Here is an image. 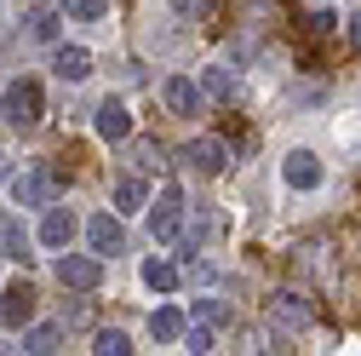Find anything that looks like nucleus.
<instances>
[{"instance_id": "obj_23", "label": "nucleus", "mask_w": 361, "mask_h": 356, "mask_svg": "<svg viewBox=\"0 0 361 356\" xmlns=\"http://www.w3.org/2000/svg\"><path fill=\"white\" fill-rule=\"evenodd\" d=\"M172 12H178V18H207L212 0H172Z\"/></svg>"}, {"instance_id": "obj_3", "label": "nucleus", "mask_w": 361, "mask_h": 356, "mask_svg": "<svg viewBox=\"0 0 361 356\" xmlns=\"http://www.w3.org/2000/svg\"><path fill=\"white\" fill-rule=\"evenodd\" d=\"M58 282L75 287V293H92V287L104 282V259H98V253H63V259H58Z\"/></svg>"}, {"instance_id": "obj_2", "label": "nucleus", "mask_w": 361, "mask_h": 356, "mask_svg": "<svg viewBox=\"0 0 361 356\" xmlns=\"http://www.w3.org/2000/svg\"><path fill=\"white\" fill-rule=\"evenodd\" d=\"M0 115H6L18 132L40 126V86H35V81H12V86H6V98H0Z\"/></svg>"}, {"instance_id": "obj_17", "label": "nucleus", "mask_w": 361, "mask_h": 356, "mask_svg": "<svg viewBox=\"0 0 361 356\" xmlns=\"http://www.w3.org/2000/svg\"><path fill=\"white\" fill-rule=\"evenodd\" d=\"M144 287L172 293V287H178V264H172V259H144Z\"/></svg>"}, {"instance_id": "obj_1", "label": "nucleus", "mask_w": 361, "mask_h": 356, "mask_svg": "<svg viewBox=\"0 0 361 356\" xmlns=\"http://www.w3.org/2000/svg\"><path fill=\"white\" fill-rule=\"evenodd\" d=\"M58 190H63V172H52V167L18 172V178H12V201H18V207H52Z\"/></svg>"}, {"instance_id": "obj_9", "label": "nucleus", "mask_w": 361, "mask_h": 356, "mask_svg": "<svg viewBox=\"0 0 361 356\" xmlns=\"http://www.w3.org/2000/svg\"><path fill=\"white\" fill-rule=\"evenodd\" d=\"M98 138H109V144H126L132 138V115H126V104H115V98H104L98 104Z\"/></svg>"}, {"instance_id": "obj_18", "label": "nucleus", "mask_w": 361, "mask_h": 356, "mask_svg": "<svg viewBox=\"0 0 361 356\" xmlns=\"http://www.w3.org/2000/svg\"><path fill=\"white\" fill-rule=\"evenodd\" d=\"M149 201V184H144V178H121V184H115V213H138Z\"/></svg>"}, {"instance_id": "obj_25", "label": "nucleus", "mask_w": 361, "mask_h": 356, "mask_svg": "<svg viewBox=\"0 0 361 356\" xmlns=\"http://www.w3.org/2000/svg\"><path fill=\"white\" fill-rule=\"evenodd\" d=\"M195 322H224V304L218 299H195Z\"/></svg>"}, {"instance_id": "obj_22", "label": "nucleus", "mask_w": 361, "mask_h": 356, "mask_svg": "<svg viewBox=\"0 0 361 356\" xmlns=\"http://www.w3.org/2000/svg\"><path fill=\"white\" fill-rule=\"evenodd\" d=\"M63 12L80 18V23H98V18L109 12V0H63Z\"/></svg>"}, {"instance_id": "obj_5", "label": "nucleus", "mask_w": 361, "mask_h": 356, "mask_svg": "<svg viewBox=\"0 0 361 356\" xmlns=\"http://www.w3.org/2000/svg\"><path fill=\"white\" fill-rule=\"evenodd\" d=\"M86 247H92L98 259H115V253L126 247L121 218H115V213H92V218H86Z\"/></svg>"}, {"instance_id": "obj_16", "label": "nucleus", "mask_w": 361, "mask_h": 356, "mask_svg": "<svg viewBox=\"0 0 361 356\" xmlns=\"http://www.w3.org/2000/svg\"><path fill=\"white\" fill-rule=\"evenodd\" d=\"M149 333H155L161 345H172V339H184V310H172V304L149 310Z\"/></svg>"}, {"instance_id": "obj_12", "label": "nucleus", "mask_w": 361, "mask_h": 356, "mask_svg": "<svg viewBox=\"0 0 361 356\" xmlns=\"http://www.w3.org/2000/svg\"><path fill=\"white\" fill-rule=\"evenodd\" d=\"M269 316H276L281 328H293V333H304L310 328V304L298 293H276V299H269Z\"/></svg>"}, {"instance_id": "obj_8", "label": "nucleus", "mask_w": 361, "mask_h": 356, "mask_svg": "<svg viewBox=\"0 0 361 356\" xmlns=\"http://www.w3.org/2000/svg\"><path fill=\"white\" fill-rule=\"evenodd\" d=\"M0 322H6L12 333L35 322V287H6L0 293Z\"/></svg>"}, {"instance_id": "obj_10", "label": "nucleus", "mask_w": 361, "mask_h": 356, "mask_svg": "<svg viewBox=\"0 0 361 356\" xmlns=\"http://www.w3.org/2000/svg\"><path fill=\"white\" fill-rule=\"evenodd\" d=\"M281 178H287L293 190H315V184H322V161H315L310 150H293V155L281 161Z\"/></svg>"}, {"instance_id": "obj_4", "label": "nucleus", "mask_w": 361, "mask_h": 356, "mask_svg": "<svg viewBox=\"0 0 361 356\" xmlns=\"http://www.w3.org/2000/svg\"><path fill=\"white\" fill-rule=\"evenodd\" d=\"M149 230L155 242H178V230H184V196H178V184H166L149 207Z\"/></svg>"}, {"instance_id": "obj_15", "label": "nucleus", "mask_w": 361, "mask_h": 356, "mask_svg": "<svg viewBox=\"0 0 361 356\" xmlns=\"http://www.w3.org/2000/svg\"><path fill=\"white\" fill-rule=\"evenodd\" d=\"M52 69H58L63 81H86V75H92V52H86V47H58Z\"/></svg>"}, {"instance_id": "obj_24", "label": "nucleus", "mask_w": 361, "mask_h": 356, "mask_svg": "<svg viewBox=\"0 0 361 356\" xmlns=\"http://www.w3.org/2000/svg\"><path fill=\"white\" fill-rule=\"evenodd\" d=\"M184 350L207 356V350H212V333H207V328H190V333H184Z\"/></svg>"}, {"instance_id": "obj_7", "label": "nucleus", "mask_w": 361, "mask_h": 356, "mask_svg": "<svg viewBox=\"0 0 361 356\" xmlns=\"http://www.w3.org/2000/svg\"><path fill=\"white\" fill-rule=\"evenodd\" d=\"M184 161H190L201 178H218L224 167H230V150H224L218 138H195V144H184Z\"/></svg>"}, {"instance_id": "obj_13", "label": "nucleus", "mask_w": 361, "mask_h": 356, "mask_svg": "<svg viewBox=\"0 0 361 356\" xmlns=\"http://www.w3.org/2000/svg\"><path fill=\"white\" fill-rule=\"evenodd\" d=\"M63 345V322H35V328H23V350L29 356H52Z\"/></svg>"}, {"instance_id": "obj_21", "label": "nucleus", "mask_w": 361, "mask_h": 356, "mask_svg": "<svg viewBox=\"0 0 361 356\" xmlns=\"http://www.w3.org/2000/svg\"><path fill=\"white\" fill-rule=\"evenodd\" d=\"M29 35H35V40H58V12H52V6H35V12H29Z\"/></svg>"}, {"instance_id": "obj_11", "label": "nucleus", "mask_w": 361, "mask_h": 356, "mask_svg": "<svg viewBox=\"0 0 361 356\" xmlns=\"http://www.w3.org/2000/svg\"><path fill=\"white\" fill-rule=\"evenodd\" d=\"M161 98H166L172 115H195V109H201V86H195L190 75H172V81L161 86Z\"/></svg>"}, {"instance_id": "obj_20", "label": "nucleus", "mask_w": 361, "mask_h": 356, "mask_svg": "<svg viewBox=\"0 0 361 356\" xmlns=\"http://www.w3.org/2000/svg\"><path fill=\"white\" fill-rule=\"evenodd\" d=\"M92 350H98V356H132V339H126L121 328H104V333L92 339Z\"/></svg>"}, {"instance_id": "obj_26", "label": "nucleus", "mask_w": 361, "mask_h": 356, "mask_svg": "<svg viewBox=\"0 0 361 356\" xmlns=\"http://www.w3.org/2000/svg\"><path fill=\"white\" fill-rule=\"evenodd\" d=\"M350 47H355V52H361V12H355V18H350Z\"/></svg>"}, {"instance_id": "obj_14", "label": "nucleus", "mask_w": 361, "mask_h": 356, "mask_svg": "<svg viewBox=\"0 0 361 356\" xmlns=\"http://www.w3.org/2000/svg\"><path fill=\"white\" fill-rule=\"evenodd\" d=\"M201 93H207L212 104H235L241 81H235V69H201Z\"/></svg>"}, {"instance_id": "obj_19", "label": "nucleus", "mask_w": 361, "mask_h": 356, "mask_svg": "<svg viewBox=\"0 0 361 356\" xmlns=\"http://www.w3.org/2000/svg\"><path fill=\"white\" fill-rule=\"evenodd\" d=\"M0 247H6L12 259H29V230L18 225V218H0Z\"/></svg>"}, {"instance_id": "obj_6", "label": "nucleus", "mask_w": 361, "mask_h": 356, "mask_svg": "<svg viewBox=\"0 0 361 356\" xmlns=\"http://www.w3.org/2000/svg\"><path fill=\"white\" fill-rule=\"evenodd\" d=\"M75 230H80V218H75L69 207H47V218H40V247L63 253V247L75 242Z\"/></svg>"}]
</instances>
